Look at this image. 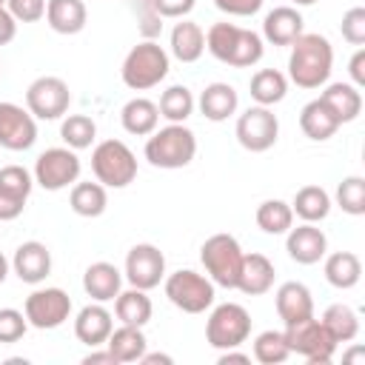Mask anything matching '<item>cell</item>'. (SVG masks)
<instances>
[{
	"instance_id": "6da1fadb",
	"label": "cell",
	"mask_w": 365,
	"mask_h": 365,
	"mask_svg": "<svg viewBox=\"0 0 365 365\" xmlns=\"http://www.w3.org/2000/svg\"><path fill=\"white\" fill-rule=\"evenodd\" d=\"M334 68V46L328 43V37L311 31V34H299L291 43V54H288V80L299 88H319L328 83Z\"/></svg>"
},
{
	"instance_id": "7a4b0ae2",
	"label": "cell",
	"mask_w": 365,
	"mask_h": 365,
	"mask_svg": "<svg viewBox=\"0 0 365 365\" xmlns=\"http://www.w3.org/2000/svg\"><path fill=\"white\" fill-rule=\"evenodd\" d=\"M205 48L211 51V57L234 68H251L265 54L262 34L234 26V23H214L205 31Z\"/></svg>"
},
{
	"instance_id": "3957f363",
	"label": "cell",
	"mask_w": 365,
	"mask_h": 365,
	"mask_svg": "<svg viewBox=\"0 0 365 365\" xmlns=\"http://www.w3.org/2000/svg\"><path fill=\"white\" fill-rule=\"evenodd\" d=\"M143 154L154 168H185L197 154V137L185 123H168L165 128H154L148 134Z\"/></svg>"
},
{
	"instance_id": "277c9868",
	"label": "cell",
	"mask_w": 365,
	"mask_h": 365,
	"mask_svg": "<svg viewBox=\"0 0 365 365\" xmlns=\"http://www.w3.org/2000/svg\"><path fill=\"white\" fill-rule=\"evenodd\" d=\"M168 68H171L168 51L157 40H143L125 54L120 77L131 91H148L168 77Z\"/></svg>"
},
{
	"instance_id": "5b68a950",
	"label": "cell",
	"mask_w": 365,
	"mask_h": 365,
	"mask_svg": "<svg viewBox=\"0 0 365 365\" xmlns=\"http://www.w3.org/2000/svg\"><path fill=\"white\" fill-rule=\"evenodd\" d=\"M242 248L237 237L231 234H211L200 248V262L205 268V277L220 288H237L240 268H242Z\"/></svg>"
},
{
	"instance_id": "8992f818",
	"label": "cell",
	"mask_w": 365,
	"mask_h": 365,
	"mask_svg": "<svg viewBox=\"0 0 365 365\" xmlns=\"http://www.w3.org/2000/svg\"><path fill=\"white\" fill-rule=\"evenodd\" d=\"M91 171L106 188H125L137 177V157L123 140H103L91 151Z\"/></svg>"
},
{
	"instance_id": "52a82bcc",
	"label": "cell",
	"mask_w": 365,
	"mask_h": 365,
	"mask_svg": "<svg viewBox=\"0 0 365 365\" xmlns=\"http://www.w3.org/2000/svg\"><path fill=\"white\" fill-rule=\"evenodd\" d=\"M282 334H285V342H288L291 354L305 356L311 365H328L334 359L336 345H339L331 336V331L322 325V319H317V317L291 322V325H285Z\"/></svg>"
},
{
	"instance_id": "ba28073f",
	"label": "cell",
	"mask_w": 365,
	"mask_h": 365,
	"mask_svg": "<svg viewBox=\"0 0 365 365\" xmlns=\"http://www.w3.org/2000/svg\"><path fill=\"white\" fill-rule=\"evenodd\" d=\"M165 297L174 308L185 314H202L214 305V282L205 274H197L191 268H180L163 279Z\"/></svg>"
},
{
	"instance_id": "9c48e42d",
	"label": "cell",
	"mask_w": 365,
	"mask_h": 365,
	"mask_svg": "<svg viewBox=\"0 0 365 365\" xmlns=\"http://www.w3.org/2000/svg\"><path fill=\"white\" fill-rule=\"evenodd\" d=\"M251 336V314L240 302H222L208 314L205 342L217 351L240 348Z\"/></svg>"
},
{
	"instance_id": "30bf717a",
	"label": "cell",
	"mask_w": 365,
	"mask_h": 365,
	"mask_svg": "<svg viewBox=\"0 0 365 365\" xmlns=\"http://www.w3.org/2000/svg\"><path fill=\"white\" fill-rule=\"evenodd\" d=\"M80 157L74 148L68 145H54V148H46L37 163H34V182L46 191H63L68 185H74L80 180Z\"/></svg>"
},
{
	"instance_id": "8fae6325",
	"label": "cell",
	"mask_w": 365,
	"mask_h": 365,
	"mask_svg": "<svg viewBox=\"0 0 365 365\" xmlns=\"http://www.w3.org/2000/svg\"><path fill=\"white\" fill-rule=\"evenodd\" d=\"M234 134L245 151L262 154V151L274 148V143L279 137V120L268 106H251L237 117Z\"/></svg>"
},
{
	"instance_id": "7c38bea8",
	"label": "cell",
	"mask_w": 365,
	"mask_h": 365,
	"mask_svg": "<svg viewBox=\"0 0 365 365\" xmlns=\"http://www.w3.org/2000/svg\"><path fill=\"white\" fill-rule=\"evenodd\" d=\"M23 314L31 328L54 331L71 317V297L63 288H34L23 302Z\"/></svg>"
},
{
	"instance_id": "4fadbf2b",
	"label": "cell",
	"mask_w": 365,
	"mask_h": 365,
	"mask_svg": "<svg viewBox=\"0 0 365 365\" xmlns=\"http://www.w3.org/2000/svg\"><path fill=\"white\" fill-rule=\"evenodd\" d=\"M71 106V91L63 77H37L26 88V108L34 114V120H60Z\"/></svg>"
},
{
	"instance_id": "5bb4252c",
	"label": "cell",
	"mask_w": 365,
	"mask_h": 365,
	"mask_svg": "<svg viewBox=\"0 0 365 365\" xmlns=\"http://www.w3.org/2000/svg\"><path fill=\"white\" fill-rule=\"evenodd\" d=\"M123 277L134 288H143V291L157 288L165 279V254L157 245H151V242L131 245V251L125 254Z\"/></svg>"
},
{
	"instance_id": "9a60e30c",
	"label": "cell",
	"mask_w": 365,
	"mask_h": 365,
	"mask_svg": "<svg viewBox=\"0 0 365 365\" xmlns=\"http://www.w3.org/2000/svg\"><path fill=\"white\" fill-rule=\"evenodd\" d=\"M37 143V120L29 108L3 100L0 103V148L26 151Z\"/></svg>"
},
{
	"instance_id": "2e32d148",
	"label": "cell",
	"mask_w": 365,
	"mask_h": 365,
	"mask_svg": "<svg viewBox=\"0 0 365 365\" xmlns=\"http://www.w3.org/2000/svg\"><path fill=\"white\" fill-rule=\"evenodd\" d=\"M31 188H34V177L23 165L0 168V222H11L23 214Z\"/></svg>"
},
{
	"instance_id": "e0dca14e",
	"label": "cell",
	"mask_w": 365,
	"mask_h": 365,
	"mask_svg": "<svg viewBox=\"0 0 365 365\" xmlns=\"http://www.w3.org/2000/svg\"><path fill=\"white\" fill-rule=\"evenodd\" d=\"M285 251L299 265H317L328 254V237L322 228H317V222H302L297 228L291 225L285 237Z\"/></svg>"
},
{
	"instance_id": "ac0fdd59",
	"label": "cell",
	"mask_w": 365,
	"mask_h": 365,
	"mask_svg": "<svg viewBox=\"0 0 365 365\" xmlns=\"http://www.w3.org/2000/svg\"><path fill=\"white\" fill-rule=\"evenodd\" d=\"M11 271L17 274L20 282L40 285L51 274V251L43 242L29 240V242L17 245V251L11 257Z\"/></svg>"
},
{
	"instance_id": "d6986e66",
	"label": "cell",
	"mask_w": 365,
	"mask_h": 365,
	"mask_svg": "<svg viewBox=\"0 0 365 365\" xmlns=\"http://www.w3.org/2000/svg\"><path fill=\"white\" fill-rule=\"evenodd\" d=\"M111 328H114V317H111L108 308H103V302L86 305V308H80L77 317H74V336H77L83 345H88V348L106 345Z\"/></svg>"
},
{
	"instance_id": "ffe728a7",
	"label": "cell",
	"mask_w": 365,
	"mask_h": 365,
	"mask_svg": "<svg viewBox=\"0 0 365 365\" xmlns=\"http://www.w3.org/2000/svg\"><path fill=\"white\" fill-rule=\"evenodd\" d=\"M274 305H277V314L285 325L291 322H299V319H308L314 317V297L308 291V285L291 279V282H282L274 294Z\"/></svg>"
},
{
	"instance_id": "44dd1931",
	"label": "cell",
	"mask_w": 365,
	"mask_h": 365,
	"mask_svg": "<svg viewBox=\"0 0 365 365\" xmlns=\"http://www.w3.org/2000/svg\"><path fill=\"white\" fill-rule=\"evenodd\" d=\"M302 34V14L297 6H277L262 20V40L271 46H291Z\"/></svg>"
},
{
	"instance_id": "7402d4cb",
	"label": "cell",
	"mask_w": 365,
	"mask_h": 365,
	"mask_svg": "<svg viewBox=\"0 0 365 365\" xmlns=\"http://www.w3.org/2000/svg\"><path fill=\"white\" fill-rule=\"evenodd\" d=\"M274 277L277 268L265 254H245L242 257V268H240V279H237V291L248 294V297H259L268 294L274 288Z\"/></svg>"
},
{
	"instance_id": "603a6c76",
	"label": "cell",
	"mask_w": 365,
	"mask_h": 365,
	"mask_svg": "<svg viewBox=\"0 0 365 365\" xmlns=\"http://www.w3.org/2000/svg\"><path fill=\"white\" fill-rule=\"evenodd\" d=\"M83 291L94 299V302H111L120 291H123V271L106 259L91 262L83 274Z\"/></svg>"
},
{
	"instance_id": "cb8c5ba5",
	"label": "cell",
	"mask_w": 365,
	"mask_h": 365,
	"mask_svg": "<svg viewBox=\"0 0 365 365\" xmlns=\"http://www.w3.org/2000/svg\"><path fill=\"white\" fill-rule=\"evenodd\" d=\"M200 114L211 123H222L228 120L237 106H240V97H237V88L231 83H208L202 91H200Z\"/></svg>"
},
{
	"instance_id": "d4e9b609",
	"label": "cell",
	"mask_w": 365,
	"mask_h": 365,
	"mask_svg": "<svg viewBox=\"0 0 365 365\" xmlns=\"http://www.w3.org/2000/svg\"><path fill=\"white\" fill-rule=\"evenodd\" d=\"M88 9L83 0H46V23L57 34H80L86 29Z\"/></svg>"
},
{
	"instance_id": "484cf974",
	"label": "cell",
	"mask_w": 365,
	"mask_h": 365,
	"mask_svg": "<svg viewBox=\"0 0 365 365\" xmlns=\"http://www.w3.org/2000/svg\"><path fill=\"white\" fill-rule=\"evenodd\" d=\"M319 100L334 111V117L342 123H354L362 111V91L354 83H328Z\"/></svg>"
},
{
	"instance_id": "4316f807",
	"label": "cell",
	"mask_w": 365,
	"mask_h": 365,
	"mask_svg": "<svg viewBox=\"0 0 365 365\" xmlns=\"http://www.w3.org/2000/svg\"><path fill=\"white\" fill-rule=\"evenodd\" d=\"M299 128H302V134H305L308 140L325 143V140H331V137L336 134L339 120H336L334 111L317 97V100H311V103L302 106V111H299Z\"/></svg>"
},
{
	"instance_id": "83f0119b",
	"label": "cell",
	"mask_w": 365,
	"mask_h": 365,
	"mask_svg": "<svg viewBox=\"0 0 365 365\" xmlns=\"http://www.w3.org/2000/svg\"><path fill=\"white\" fill-rule=\"evenodd\" d=\"M168 46H171V54L180 63H197L202 57V51H205V31L194 20L182 17L180 23H174Z\"/></svg>"
},
{
	"instance_id": "f1b7e54d",
	"label": "cell",
	"mask_w": 365,
	"mask_h": 365,
	"mask_svg": "<svg viewBox=\"0 0 365 365\" xmlns=\"http://www.w3.org/2000/svg\"><path fill=\"white\" fill-rule=\"evenodd\" d=\"M120 123L128 134L134 137H148L157 125H160V108L154 100L148 97H131L123 111H120Z\"/></svg>"
},
{
	"instance_id": "f546056e",
	"label": "cell",
	"mask_w": 365,
	"mask_h": 365,
	"mask_svg": "<svg viewBox=\"0 0 365 365\" xmlns=\"http://www.w3.org/2000/svg\"><path fill=\"white\" fill-rule=\"evenodd\" d=\"M114 314L120 319V325H137V328H145L151 314H154V305H151V297L148 291L143 288H128V291H120L114 297Z\"/></svg>"
},
{
	"instance_id": "4dcf8cb0",
	"label": "cell",
	"mask_w": 365,
	"mask_h": 365,
	"mask_svg": "<svg viewBox=\"0 0 365 365\" xmlns=\"http://www.w3.org/2000/svg\"><path fill=\"white\" fill-rule=\"evenodd\" d=\"M106 348L114 354V359L120 365H125V362H140V356L148 351V339H145L143 328L120 325V328H111V334L106 339Z\"/></svg>"
},
{
	"instance_id": "1f68e13d",
	"label": "cell",
	"mask_w": 365,
	"mask_h": 365,
	"mask_svg": "<svg viewBox=\"0 0 365 365\" xmlns=\"http://www.w3.org/2000/svg\"><path fill=\"white\" fill-rule=\"evenodd\" d=\"M322 259H325V265H322L325 279L334 288L348 291L362 279V262L354 251H334V254H325Z\"/></svg>"
},
{
	"instance_id": "d6a6232c",
	"label": "cell",
	"mask_w": 365,
	"mask_h": 365,
	"mask_svg": "<svg viewBox=\"0 0 365 365\" xmlns=\"http://www.w3.org/2000/svg\"><path fill=\"white\" fill-rule=\"evenodd\" d=\"M68 205L77 217H100L106 208H108V191L103 182H74L71 185V194H68Z\"/></svg>"
},
{
	"instance_id": "836d02e7",
	"label": "cell",
	"mask_w": 365,
	"mask_h": 365,
	"mask_svg": "<svg viewBox=\"0 0 365 365\" xmlns=\"http://www.w3.org/2000/svg\"><path fill=\"white\" fill-rule=\"evenodd\" d=\"M248 88H251V97H254L257 106H268L271 108L274 103H282L285 100V94H288V77L282 71H277V68H259V71L251 74Z\"/></svg>"
},
{
	"instance_id": "e575fe53",
	"label": "cell",
	"mask_w": 365,
	"mask_h": 365,
	"mask_svg": "<svg viewBox=\"0 0 365 365\" xmlns=\"http://www.w3.org/2000/svg\"><path fill=\"white\" fill-rule=\"evenodd\" d=\"M291 211L302 222H322L331 214V197H328V191L322 185H302L294 194Z\"/></svg>"
},
{
	"instance_id": "d590c367",
	"label": "cell",
	"mask_w": 365,
	"mask_h": 365,
	"mask_svg": "<svg viewBox=\"0 0 365 365\" xmlns=\"http://www.w3.org/2000/svg\"><path fill=\"white\" fill-rule=\"evenodd\" d=\"M254 220L265 234L279 237V234H288V228L294 225V211H291V202L285 200H265L257 205Z\"/></svg>"
},
{
	"instance_id": "8d00e7d4",
	"label": "cell",
	"mask_w": 365,
	"mask_h": 365,
	"mask_svg": "<svg viewBox=\"0 0 365 365\" xmlns=\"http://www.w3.org/2000/svg\"><path fill=\"white\" fill-rule=\"evenodd\" d=\"M194 106H197V100L188 86H168L157 103L160 117H165L168 123H185L194 114Z\"/></svg>"
},
{
	"instance_id": "74e56055",
	"label": "cell",
	"mask_w": 365,
	"mask_h": 365,
	"mask_svg": "<svg viewBox=\"0 0 365 365\" xmlns=\"http://www.w3.org/2000/svg\"><path fill=\"white\" fill-rule=\"evenodd\" d=\"M322 325L331 331V336H334L336 342H351V339H356V334H359V317H356V311H354L351 305H345V302L328 305L325 314H322Z\"/></svg>"
},
{
	"instance_id": "f35d334b",
	"label": "cell",
	"mask_w": 365,
	"mask_h": 365,
	"mask_svg": "<svg viewBox=\"0 0 365 365\" xmlns=\"http://www.w3.org/2000/svg\"><path fill=\"white\" fill-rule=\"evenodd\" d=\"M60 137L74 151L91 148V143L97 140V123L88 114H68L63 120V125H60Z\"/></svg>"
},
{
	"instance_id": "ab89813d",
	"label": "cell",
	"mask_w": 365,
	"mask_h": 365,
	"mask_svg": "<svg viewBox=\"0 0 365 365\" xmlns=\"http://www.w3.org/2000/svg\"><path fill=\"white\" fill-rule=\"evenodd\" d=\"M291 356V348L285 342V334L282 331H262L254 336V359L262 362V365H279Z\"/></svg>"
},
{
	"instance_id": "60d3db41",
	"label": "cell",
	"mask_w": 365,
	"mask_h": 365,
	"mask_svg": "<svg viewBox=\"0 0 365 365\" xmlns=\"http://www.w3.org/2000/svg\"><path fill=\"white\" fill-rule=\"evenodd\" d=\"M336 205L351 217L365 214V180L359 174H351L336 185Z\"/></svg>"
},
{
	"instance_id": "b9f144b4",
	"label": "cell",
	"mask_w": 365,
	"mask_h": 365,
	"mask_svg": "<svg viewBox=\"0 0 365 365\" xmlns=\"http://www.w3.org/2000/svg\"><path fill=\"white\" fill-rule=\"evenodd\" d=\"M29 331V319L17 308H0V342H17Z\"/></svg>"
},
{
	"instance_id": "7bdbcfd3",
	"label": "cell",
	"mask_w": 365,
	"mask_h": 365,
	"mask_svg": "<svg viewBox=\"0 0 365 365\" xmlns=\"http://www.w3.org/2000/svg\"><path fill=\"white\" fill-rule=\"evenodd\" d=\"M339 31H342V40H345V43L362 46V43H365V9H362V6L348 9V11L342 14Z\"/></svg>"
},
{
	"instance_id": "ee69618b",
	"label": "cell",
	"mask_w": 365,
	"mask_h": 365,
	"mask_svg": "<svg viewBox=\"0 0 365 365\" xmlns=\"http://www.w3.org/2000/svg\"><path fill=\"white\" fill-rule=\"evenodd\" d=\"M6 9L17 23H37L46 17V0H6Z\"/></svg>"
},
{
	"instance_id": "f6af8a7d",
	"label": "cell",
	"mask_w": 365,
	"mask_h": 365,
	"mask_svg": "<svg viewBox=\"0 0 365 365\" xmlns=\"http://www.w3.org/2000/svg\"><path fill=\"white\" fill-rule=\"evenodd\" d=\"M197 0H151V9L157 17H168V20H182L185 14H191Z\"/></svg>"
},
{
	"instance_id": "bcb514c9",
	"label": "cell",
	"mask_w": 365,
	"mask_h": 365,
	"mask_svg": "<svg viewBox=\"0 0 365 365\" xmlns=\"http://www.w3.org/2000/svg\"><path fill=\"white\" fill-rule=\"evenodd\" d=\"M214 6L228 17H251L262 9V0H214Z\"/></svg>"
},
{
	"instance_id": "7dc6e473",
	"label": "cell",
	"mask_w": 365,
	"mask_h": 365,
	"mask_svg": "<svg viewBox=\"0 0 365 365\" xmlns=\"http://www.w3.org/2000/svg\"><path fill=\"white\" fill-rule=\"evenodd\" d=\"M348 74H351V83H354L356 88L365 86V48H362V46H359V48L354 51V57L348 60Z\"/></svg>"
},
{
	"instance_id": "c3c4849f",
	"label": "cell",
	"mask_w": 365,
	"mask_h": 365,
	"mask_svg": "<svg viewBox=\"0 0 365 365\" xmlns=\"http://www.w3.org/2000/svg\"><path fill=\"white\" fill-rule=\"evenodd\" d=\"M14 34H17V20H14V17H11V11L3 6V9H0V46L11 43V40H14Z\"/></svg>"
},
{
	"instance_id": "681fc988",
	"label": "cell",
	"mask_w": 365,
	"mask_h": 365,
	"mask_svg": "<svg viewBox=\"0 0 365 365\" xmlns=\"http://www.w3.org/2000/svg\"><path fill=\"white\" fill-rule=\"evenodd\" d=\"M83 365H120L117 359H114V354L106 348V351H97V348H91V354H86L83 356Z\"/></svg>"
},
{
	"instance_id": "f907efd6",
	"label": "cell",
	"mask_w": 365,
	"mask_h": 365,
	"mask_svg": "<svg viewBox=\"0 0 365 365\" xmlns=\"http://www.w3.org/2000/svg\"><path fill=\"white\" fill-rule=\"evenodd\" d=\"M220 365H231V362H240V365H248L251 362V356L248 354H242V351H237V348H228V351H222L220 354V359H217Z\"/></svg>"
},
{
	"instance_id": "816d5d0a",
	"label": "cell",
	"mask_w": 365,
	"mask_h": 365,
	"mask_svg": "<svg viewBox=\"0 0 365 365\" xmlns=\"http://www.w3.org/2000/svg\"><path fill=\"white\" fill-rule=\"evenodd\" d=\"M140 362H143V365H157V362H160V365H171L174 356H168V354H148V351H145V354L140 356Z\"/></svg>"
},
{
	"instance_id": "f5cc1de1",
	"label": "cell",
	"mask_w": 365,
	"mask_h": 365,
	"mask_svg": "<svg viewBox=\"0 0 365 365\" xmlns=\"http://www.w3.org/2000/svg\"><path fill=\"white\" fill-rule=\"evenodd\" d=\"M356 359H365V351L356 345V348H351L345 356H342V362H356Z\"/></svg>"
},
{
	"instance_id": "db71d44e",
	"label": "cell",
	"mask_w": 365,
	"mask_h": 365,
	"mask_svg": "<svg viewBox=\"0 0 365 365\" xmlns=\"http://www.w3.org/2000/svg\"><path fill=\"white\" fill-rule=\"evenodd\" d=\"M9 268H11V262L3 257V251H0V285L6 282V277H9Z\"/></svg>"
},
{
	"instance_id": "11a10c76",
	"label": "cell",
	"mask_w": 365,
	"mask_h": 365,
	"mask_svg": "<svg viewBox=\"0 0 365 365\" xmlns=\"http://www.w3.org/2000/svg\"><path fill=\"white\" fill-rule=\"evenodd\" d=\"M291 3H294V6H314L317 0H291Z\"/></svg>"
},
{
	"instance_id": "9f6ffc18",
	"label": "cell",
	"mask_w": 365,
	"mask_h": 365,
	"mask_svg": "<svg viewBox=\"0 0 365 365\" xmlns=\"http://www.w3.org/2000/svg\"><path fill=\"white\" fill-rule=\"evenodd\" d=\"M3 6H6V0H0V9H3Z\"/></svg>"
}]
</instances>
